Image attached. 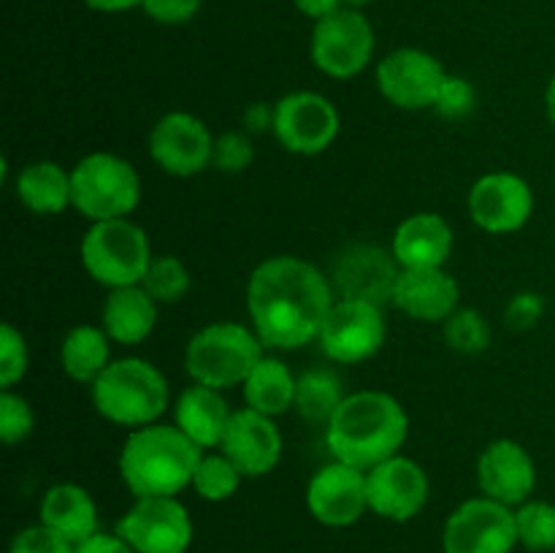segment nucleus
I'll list each match as a JSON object with an SVG mask.
<instances>
[{
	"label": "nucleus",
	"mask_w": 555,
	"mask_h": 553,
	"mask_svg": "<svg viewBox=\"0 0 555 553\" xmlns=\"http://www.w3.org/2000/svg\"><path fill=\"white\" fill-rule=\"evenodd\" d=\"M399 271L401 266L396 263L390 249L377 247V244H352L336 260L331 285H334L336 298H363V301L385 304L393 296Z\"/></svg>",
	"instance_id": "aec40b11"
},
{
	"label": "nucleus",
	"mask_w": 555,
	"mask_h": 553,
	"mask_svg": "<svg viewBox=\"0 0 555 553\" xmlns=\"http://www.w3.org/2000/svg\"><path fill=\"white\" fill-rule=\"evenodd\" d=\"M545 114L555 128V74H553V79L547 81V90H545Z\"/></svg>",
	"instance_id": "a18cd8bd"
},
{
	"label": "nucleus",
	"mask_w": 555,
	"mask_h": 553,
	"mask_svg": "<svg viewBox=\"0 0 555 553\" xmlns=\"http://www.w3.org/2000/svg\"><path fill=\"white\" fill-rule=\"evenodd\" d=\"M74 553H135V551L117 535V531H112V535H108V531H98V535H92L90 540L79 542Z\"/></svg>",
	"instance_id": "79ce46f5"
},
{
	"label": "nucleus",
	"mask_w": 555,
	"mask_h": 553,
	"mask_svg": "<svg viewBox=\"0 0 555 553\" xmlns=\"http://www.w3.org/2000/svg\"><path fill=\"white\" fill-rule=\"evenodd\" d=\"M298 374L282 358L263 356L242 385L244 407L269 417L287 415L296 407Z\"/></svg>",
	"instance_id": "bb28decb"
},
{
	"label": "nucleus",
	"mask_w": 555,
	"mask_h": 553,
	"mask_svg": "<svg viewBox=\"0 0 555 553\" xmlns=\"http://www.w3.org/2000/svg\"><path fill=\"white\" fill-rule=\"evenodd\" d=\"M79 258L87 276L106 291L141 285L152 263V244L130 217L92 222L81 236Z\"/></svg>",
	"instance_id": "423d86ee"
},
{
	"label": "nucleus",
	"mask_w": 555,
	"mask_h": 553,
	"mask_svg": "<svg viewBox=\"0 0 555 553\" xmlns=\"http://www.w3.org/2000/svg\"><path fill=\"white\" fill-rule=\"evenodd\" d=\"M448 74L437 54L421 47H399L377 60L374 81L390 106L401 112H423L434 108Z\"/></svg>",
	"instance_id": "f8f14e48"
},
{
	"label": "nucleus",
	"mask_w": 555,
	"mask_h": 553,
	"mask_svg": "<svg viewBox=\"0 0 555 553\" xmlns=\"http://www.w3.org/2000/svg\"><path fill=\"white\" fill-rule=\"evenodd\" d=\"M255 163L253 136L244 128L225 130L215 139V152H211V168L222 173H242Z\"/></svg>",
	"instance_id": "c9c22d12"
},
{
	"label": "nucleus",
	"mask_w": 555,
	"mask_h": 553,
	"mask_svg": "<svg viewBox=\"0 0 555 553\" xmlns=\"http://www.w3.org/2000/svg\"><path fill=\"white\" fill-rule=\"evenodd\" d=\"M266 347L253 325L236 320H217L190 336L184 347V369L190 380L209 388L228 390L244 385Z\"/></svg>",
	"instance_id": "39448f33"
},
{
	"label": "nucleus",
	"mask_w": 555,
	"mask_h": 553,
	"mask_svg": "<svg viewBox=\"0 0 555 553\" xmlns=\"http://www.w3.org/2000/svg\"><path fill=\"white\" fill-rule=\"evenodd\" d=\"M410 439V415L388 390L347 394L339 410L325 423V448L331 459L369 472L393 459Z\"/></svg>",
	"instance_id": "f03ea898"
},
{
	"label": "nucleus",
	"mask_w": 555,
	"mask_h": 553,
	"mask_svg": "<svg viewBox=\"0 0 555 553\" xmlns=\"http://www.w3.org/2000/svg\"><path fill=\"white\" fill-rule=\"evenodd\" d=\"M92 407L103 421L125 428H144L160 423L171 404V388L160 369L139 356L117 358L90 385Z\"/></svg>",
	"instance_id": "20e7f679"
},
{
	"label": "nucleus",
	"mask_w": 555,
	"mask_h": 553,
	"mask_svg": "<svg viewBox=\"0 0 555 553\" xmlns=\"http://www.w3.org/2000/svg\"><path fill=\"white\" fill-rule=\"evenodd\" d=\"M38 518L43 526L63 535L65 540L79 545L101 531V518H98V504L92 493L79 483H54L43 491L41 504H38Z\"/></svg>",
	"instance_id": "b1692460"
},
{
	"label": "nucleus",
	"mask_w": 555,
	"mask_h": 553,
	"mask_svg": "<svg viewBox=\"0 0 555 553\" xmlns=\"http://www.w3.org/2000/svg\"><path fill=\"white\" fill-rule=\"evenodd\" d=\"M74 209L90 222L122 220L141 204V177L130 160L114 152H90L70 168Z\"/></svg>",
	"instance_id": "0eeeda50"
},
{
	"label": "nucleus",
	"mask_w": 555,
	"mask_h": 553,
	"mask_svg": "<svg viewBox=\"0 0 555 553\" xmlns=\"http://www.w3.org/2000/svg\"><path fill=\"white\" fill-rule=\"evenodd\" d=\"M233 410L228 407L222 390L209 385H188L173 401V426L193 439L201 450L220 448Z\"/></svg>",
	"instance_id": "5701e85b"
},
{
	"label": "nucleus",
	"mask_w": 555,
	"mask_h": 553,
	"mask_svg": "<svg viewBox=\"0 0 555 553\" xmlns=\"http://www.w3.org/2000/svg\"><path fill=\"white\" fill-rule=\"evenodd\" d=\"M518 542L531 553L555 551V504L545 499H529L515 507Z\"/></svg>",
	"instance_id": "2f4dec72"
},
{
	"label": "nucleus",
	"mask_w": 555,
	"mask_h": 553,
	"mask_svg": "<svg viewBox=\"0 0 555 553\" xmlns=\"http://www.w3.org/2000/svg\"><path fill=\"white\" fill-rule=\"evenodd\" d=\"M14 193L20 204L33 215H60L68 206H74L70 168H63L57 160L25 163L14 179Z\"/></svg>",
	"instance_id": "a878e982"
},
{
	"label": "nucleus",
	"mask_w": 555,
	"mask_h": 553,
	"mask_svg": "<svg viewBox=\"0 0 555 553\" xmlns=\"http://www.w3.org/2000/svg\"><path fill=\"white\" fill-rule=\"evenodd\" d=\"M442 334L450 350L461 352V356H477L491 345V323L486 314L472 307L455 309L442 323Z\"/></svg>",
	"instance_id": "473e14b6"
},
{
	"label": "nucleus",
	"mask_w": 555,
	"mask_h": 553,
	"mask_svg": "<svg viewBox=\"0 0 555 553\" xmlns=\"http://www.w3.org/2000/svg\"><path fill=\"white\" fill-rule=\"evenodd\" d=\"M307 510L328 529H347L369 513L366 472L331 459L307 483Z\"/></svg>",
	"instance_id": "f3484780"
},
{
	"label": "nucleus",
	"mask_w": 555,
	"mask_h": 553,
	"mask_svg": "<svg viewBox=\"0 0 555 553\" xmlns=\"http://www.w3.org/2000/svg\"><path fill=\"white\" fill-rule=\"evenodd\" d=\"M518 545L515 507L482 493L461 502L444 520V553H513Z\"/></svg>",
	"instance_id": "ddd939ff"
},
{
	"label": "nucleus",
	"mask_w": 555,
	"mask_h": 553,
	"mask_svg": "<svg viewBox=\"0 0 555 553\" xmlns=\"http://www.w3.org/2000/svg\"><path fill=\"white\" fill-rule=\"evenodd\" d=\"M36 428V412H33L30 401L14 388L0 390V439L5 445H20Z\"/></svg>",
	"instance_id": "f704fd0d"
},
{
	"label": "nucleus",
	"mask_w": 555,
	"mask_h": 553,
	"mask_svg": "<svg viewBox=\"0 0 555 553\" xmlns=\"http://www.w3.org/2000/svg\"><path fill=\"white\" fill-rule=\"evenodd\" d=\"M27 366H30V347L25 334L14 323H3L0 325V390L22 383Z\"/></svg>",
	"instance_id": "72a5a7b5"
},
{
	"label": "nucleus",
	"mask_w": 555,
	"mask_h": 553,
	"mask_svg": "<svg viewBox=\"0 0 555 553\" xmlns=\"http://www.w3.org/2000/svg\"><path fill=\"white\" fill-rule=\"evenodd\" d=\"M341 380L331 369H307L298 374L296 385V407L293 410L309 423H328L339 404L345 401Z\"/></svg>",
	"instance_id": "c85d7f7f"
},
{
	"label": "nucleus",
	"mask_w": 555,
	"mask_h": 553,
	"mask_svg": "<svg viewBox=\"0 0 555 553\" xmlns=\"http://www.w3.org/2000/svg\"><path fill=\"white\" fill-rule=\"evenodd\" d=\"M466 209L480 231L507 236L526 228L534 215V190L515 171H488L472 184Z\"/></svg>",
	"instance_id": "2eb2a0df"
},
{
	"label": "nucleus",
	"mask_w": 555,
	"mask_h": 553,
	"mask_svg": "<svg viewBox=\"0 0 555 553\" xmlns=\"http://www.w3.org/2000/svg\"><path fill=\"white\" fill-rule=\"evenodd\" d=\"M455 233L439 211H415L404 217L390 239V253L401 269H437L448 266Z\"/></svg>",
	"instance_id": "4be33fe9"
},
{
	"label": "nucleus",
	"mask_w": 555,
	"mask_h": 553,
	"mask_svg": "<svg viewBox=\"0 0 555 553\" xmlns=\"http://www.w3.org/2000/svg\"><path fill=\"white\" fill-rule=\"evenodd\" d=\"M160 304L144 291V285H130L108 291L101 309V325L108 339L122 347L141 345L157 325Z\"/></svg>",
	"instance_id": "393cba45"
},
{
	"label": "nucleus",
	"mask_w": 555,
	"mask_h": 553,
	"mask_svg": "<svg viewBox=\"0 0 555 553\" xmlns=\"http://www.w3.org/2000/svg\"><path fill=\"white\" fill-rule=\"evenodd\" d=\"M215 139L209 125L190 112H168L152 125L146 150L168 177H198L211 166Z\"/></svg>",
	"instance_id": "4468645a"
},
{
	"label": "nucleus",
	"mask_w": 555,
	"mask_h": 553,
	"mask_svg": "<svg viewBox=\"0 0 555 553\" xmlns=\"http://www.w3.org/2000/svg\"><path fill=\"white\" fill-rule=\"evenodd\" d=\"M81 3L101 14H122V11L141 9V0H81Z\"/></svg>",
	"instance_id": "c03bdc74"
},
{
	"label": "nucleus",
	"mask_w": 555,
	"mask_h": 553,
	"mask_svg": "<svg viewBox=\"0 0 555 553\" xmlns=\"http://www.w3.org/2000/svg\"><path fill=\"white\" fill-rule=\"evenodd\" d=\"M204 450L173 423L133 428L119 450L117 470L125 488L141 497H179L193 486Z\"/></svg>",
	"instance_id": "7ed1b4c3"
},
{
	"label": "nucleus",
	"mask_w": 555,
	"mask_h": 553,
	"mask_svg": "<svg viewBox=\"0 0 555 553\" xmlns=\"http://www.w3.org/2000/svg\"><path fill=\"white\" fill-rule=\"evenodd\" d=\"M477 106V90L466 76L448 74L442 90H439L434 112L444 119H464L475 112Z\"/></svg>",
	"instance_id": "e433bc0d"
},
{
	"label": "nucleus",
	"mask_w": 555,
	"mask_h": 553,
	"mask_svg": "<svg viewBox=\"0 0 555 553\" xmlns=\"http://www.w3.org/2000/svg\"><path fill=\"white\" fill-rule=\"evenodd\" d=\"M141 285L160 307H166V304H179L188 296L193 287V276L177 255H155Z\"/></svg>",
	"instance_id": "7c9ffc66"
},
{
	"label": "nucleus",
	"mask_w": 555,
	"mask_h": 553,
	"mask_svg": "<svg viewBox=\"0 0 555 553\" xmlns=\"http://www.w3.org/2000/svg\"><path fill=\"white\" fill-rule=\"evenodd\" d=\"M114 531L135 553H188L195 524L179 497H141L125 510Z\"/></svg>",
	"instance_id": "1a4fd4ad"
},
{
	"label": "nucleus",
	"mask_w": 555,
	"mask_h": 553,
	"mask_svg": "<svg viewBox=\"0 0 555 553\" xmlns=\"http://www.w3.org/2000/svg\"><path fill=\"white\" fill-rule=\"evenodd\" d=\"M293 5H296L298 14L307 16V20L312 22H320L325 20V16L336 14L339 9H345L341 0H293Z\"/></svg>",
	"instance_id": "37998d69"
},
{
	"label": "nucleus",
	"mask_w": 555,
	"mask_h": 553,
	"mask_svg": "<svg viewBox=\"0 0 555 553\" xmlns=\"http://www.w3.org/2000/svg\"><path fill=\"white\" fill-rule=\"evenodd\" d=\"M377 33L361 9H339L336 14L314 22L309 38V57L323 76L347 81L361 76L372 65Z\"/></svg>",
	"instance_id": "6e6552de"
},
{
	"label": "nucleus",
	"mask_w": 555,
	"mask_h": 553,
	"mask_svg": "<svg viewBox=\"0 0 555 553\" xmlns=\"http://www.w3.org/2000/svg\"><path fill=\"white\" fill-rule=\"evenodd\" d=\"M369 510L393 524L417 518L431 497L428 472L410 455L399 453L366 472Z\"/></svg>",
	"instance_id": "dca6fc26"
},
{
	"label": "nucleus",
	"mask_w": 555,
	"mask_h": 553,
	"mask_svg": "<svg viewBox=\"0 0 555 553\" xmlns=\"http://www.w3.org/2000/svg\"><path fill=\"white\" fill-rule=\"evenodd\" d=\"M390 304L421 323H444L461 307L459 280L444 266L401 269Z\"/></svg>",
	"instance_id": "412c9836"
},
{
	"label": "nucleus",
	"mask_w": 555,
	"mask_h": 553,
	"mask_svg": "<svg viewBox=\"0 0 555 553\" xmlns=\"http://www.w3.org/2000/svg\"><path fill=\"white\" fill-rule=\"evenodd\" d=\"M112 363V339L103 325H74L60 342V366L74 383L92 385Z\"/></svg>",
	"instance_id": "cd10ccee"
},
{
	"label": "nucleus",
	"mask_w": 555,
	"mask_h": 553,
	"mask_svg": "<svg viewBox=\"0 0 555 553\" xmlns=\"http://www.w3.org/2000/svg\"><path fill=\"white\" fill-rule=\"evenodd\" d=\"M74 542L65 540L63 535H57L54 529L43 526L41 520L33 526H25L22 531H16L14 540H11L9 553H74Z\"/></svg>",
	"instance_id": "4c0bfd02"
},
{
	"label": "nucleus",
	"mask_w": 555,
	"mask_h": 553,
	"mask_svg": "<svg viewBox=\"0 0 555 553\" xmlns=\"http://www.w3.org/2000/svg\"><path fill=\"white\" fill-rule=\"evenodd\" d=\"M341 117L331 98L314 90H296L274 101V139L282 150L301 157L323 155L339 139Z\"/></svg>",
	"instance_id": "9b49d317"
},
{
	"label": "nucleus",
	"mask_w": 555,
	"mask_h": 553,
	"mask_svg": "<svg viewBox=\"0 0 555 553\" xmlns=\"http://www.w3.org/2000/svg\"><path fill=\"white\" fill-rule=\"evenodd\" d=\"M244 130L253 133H271L274 130V103H249L242 114Z\"/></svg>",
	"instance_id": "a19ab883"
},
{
	"label": "nucleus",
	"mask_w": 555,
	"mask_h": 553,
	"mask_svg": "<svg viewBox=\"0 0 555 553\" xmlns=\"http://www.w3.org/2000/svg\"><path fill=\"white\" fill-rule=\"evenodd\" d=\"M388 339V320L383 304L363 298H336L325 318L318 345L334 363H363L377 356Z\"/></svg>",
	"instance_id": "9d476101"
},
{
	"label": "nucleus",
	"mask_w": 555,
	"mask_h": 553,
	"mask_svg": "<svg viewBox=\"0 0 555 553\" xmlns=\"http://www.w3.org/2000/svg\"><path fill=\"white\" fill-rule=\"evenodd\" d=\"M204 9V0H141V11L152 22L166 27H179L193 22Z\"/></svg>",
	"instance_id": "58836bf2"
},
{
	"label": "nucleus",
	"mask_w": 555,
	"mask_h": 553,
	"mask_svg": "<svg viewBox=\"0 0 555 553\" xmlns=\"http://www.w3.org/2000/svg\"><path fill=\"white\" fill-rule=\"evenodd\" d=\"M475 477L482 497L520 507L537 488V464L518 439L502 437L488 442L477 455Z\"/></svg>",
	"instance_id": "a211bd4d"
},
{
	"label": "nucleus",
	"mask_w": 555,
	"mask_h": 553,
	"mask_svg": "<svg viewBox=\"0 0 555 553\" xmlns=\"http://www.w3.org/2000/svg\"><path fill=\"white\" fill-rule=\"evenodd\" d=\"M545 314V298L534 291H520L504 307V323L513 331H531Z\"/></svg>",
	"instance_id": "ea45409f"
},
{
	"label": "nucleus",
	"mask_w": 555,
	"mask_h": 553,
	"mask_svg": "<svg viewBox=\"0 0 555 553\" xmlns=\"http://www.w3.org/2000/svg\"><path fill=\"white\" fill-rule=\"evenodd\" d=\"M217 450H222L244 477H263L280 466L285 442H282L276 417L255 412L249 407H238L233 410L225 437Z\"/></svg>",
	"instance_id": "6ab92c4d"
},
{
	"label": "nucleus",
	"mask_w": 555,
	"mask_h": 553,
	"mask_svg": "<svg viewBox=\"0 0 555 553\" xmlns=\"http://www.w3.org/2000/svg\"><path fill=\"white\" fill-rule=\"evenodd\" d=\"M341 3L347 5V9H366V5H372L374 0H341Z\"/></svg>",
	"instance_id": "49530a36"
},
{
	"label": "nucleus",
	"mask_w": 555,
	"mask_h": 553,
	"mask_svg": "<svg viewBox=\"0 0 555 553\" xmlns=\"http://www.w3.org/2000/svg\"><path fill=\"white\" fill-rule=\"evenodd\" d=\"M244 475L222 450H204L193 475V491L204 502H228L242 486Z\"/></svg>",
	"instance_id": "c756f323"
},
{
	"label": "nucleus",
	"mask_w": 555,
	"mask_h": 553,
	"mask_svg": "<svg viewBox=\"0 0 555 553\" xmlns=\"http://www.w3.org/2000/svg\"><path fill=\"white\" fill-rule=\"evenodd\" d=\"M334 301L328 276L298 255L260 260L247 282L249 325L266 350H301L318 342Z\"/></svg>",
	"instance_id": "f257e3e1"
}]
</instances>
